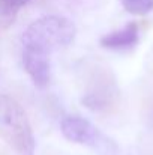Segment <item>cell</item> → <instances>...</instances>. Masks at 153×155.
Segmentation results:
<instances>
[{"label": "cell", "mask_w": 153, "mask_h": 155, "mask_svg": "<svg viewBox=\"0 0 153 155\" xmlns=\"http://www.w3.org/2000/svg\"><path fill=\"white\" fill-rule=\"evenodd\" d=\"M77 35L75 24L62 15H45L27 26L21 36L23 48L50 56L53 51L72 44Z\"/></svg>", "instance_id": "1"}, {"label": "cell", "mask_w": 153, "mask_h": 155, "mask_svg": "<svg viewBox=\"0 0 153 155\" xmlns=\"http://www.w3.org/2000/svg\"><path fill=\"white\" fill-rule=\"evenodd\" d=\"M0 139L18 155H35V136L21 104L0 94Z\"/></svg>", "instance_id": "2"}, {"label": "cell", "mask_w": 153, "mask_h": 155, "mask_svg": "<svg viewBox=\"0 0 153 155\" xmlns=\"http://www.w3.org/2000/svg\"><path fill=\"white\" fill-rule=\"evenodd\" d=\"M81 103L89 110L101 114L113 113L119 107L120 91L113 72L108 68L96 66L87 75Z\"/></svg>", "instance_id": "3"}, {"label": "cell", "mask_w": 153, "mask_h": 155, "mask_svg": "<svg viewBox=\"0 0 153 155\" xmlns=\"http://www.w3.org/2000/svg\"><path fill=\"white\" fill-rule=\"evenodd\" d=\"M62 134L69 142L86 145L101 155H116L117 146L113 140L105 137L101 131L87 119L80 116H66L60 124Z\"/></svg>", "instance_id": "4"}, {"label": "cell", "mask_w": 153, "mask_h": 155, "mask_svg": "<svg viewBox=\"0 0 153 155\" xmlns=\"http://www.w3.org/2000/svg\"><path fill=\"white\" fill-rule=\"evenodd\" d=\"M23 65L36 87H45L50 81V56L23 48Z\"/></svg>", "instance_id": "5"}, {"label": "cell", "mask_w": 153, "mask_h": 155, "mask_svg": "<svg viewBox=\"0 0 153 155\" xmlns=\"http://www.w3.org/2000/svg\"><path fill=\"white\" fill-rule=\"evenodd\" d=\"M137 42H138L137 23H129L120 30L107 33L99 39V44L102 47L110 48V50H126V48L134 47Z\"/></svg>", "instance_id": "6"}, {"label": "cell", "mask_w": 153, "mask_h": 155, "mask_svg": "<svg viewBox=\"0 0 153 155\" xmlns=\"http://www.w3.org/2000/svg\"><path fill=\"white\" fill-rule=\"evenodd\" d=\"M32 0H0V30L9 29L20 11V8L26 6Z\"/></svg>", "instance_id": "7"}, {"label": "cell", "mask_w": 153, "mask_h": 155, "mask_svg": "<svg viewBox=\"0 0 153 155\" xmlns=\"http://www.w3.org/2000/svg\"><path fill=\"white\" fill-rule=\"evenodd\" d=\"M120 3L132 15H147L153 12V0H120Z\"/></svg>", "instance_id": "8"}]
</instances>
